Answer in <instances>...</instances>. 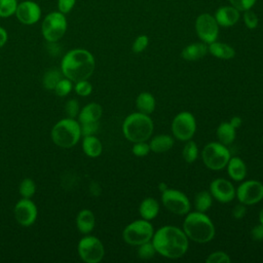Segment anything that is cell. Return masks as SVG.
<instances>
[{
  "label": "cell",
  "instance_id": "7402d4cb",
  "mask_svg": "<svg viewBox=\"0 0 263 263\" xmlns=\"http://www.w3.org/2000/svg\"><path fill=\"white\" fill-rule=\"evenodd\" d=\"M139 213L142 219L148 221L155 219L159 213L158 201L152 197H147L143 199L139 205Z\"/></svg>",
  "mask_w": 263,
  "mask_h": 263
},
{
  "label": "cell",
  "instance_id": "4dcf8cb0",
  "mask_svg": "<svg viewBox=\"0 0 263 263\" xmlns=\"http://www.w3.org/2000/svg\"><path fill=\"white\" fill-rule=\"evenodd\" d=\"M18 191H20V194L22 195V197L31 198L35 194V191H36L35 182L30 178L24 179L20 184Z\"/></svg>",
  "mask_w": 263,
  "mask_h": 263
},
{
  "label": "cell",
  "instance_id": "ac0fdd59",
  "mask_svg": "<svg viewBox=\"0 0 263 263\" xmlns=\"http://www.w3.org/2000/svg\"><path fill=\"white\" fill-rule=\"evenodd\" d=\"M209 52L208 44L204 42H195L185 46L181 51V57L186 61H198Z\"/></svg>",
  "mask_w": 263,
  "mask_h": 263
},
{
  "label": "cell",
  "instance_id": "ba28073f",
  "mask_svg": "<svg viewBox=\"0 0 263 263\" xmlns=\"http://www.w3.org/2000/svg\"><path fill=\"white\" fill-rule=\"evenodd\" d=\"M67 31V20L64 13L52 11L48 13L41 25V32L47 42L59 41Z\"/></svg>",
  "mask_w": 263,
  "mask_h": 263
},
{
  "label": "cell",
  "instance_id": "4fadbf2b",
  "mask_svg": "<svg viewBox=\"0 0 263 263\" xmlns=\"http://www.w3.org/2000/svg\"><path fill=\"white\" fill-rule=\"evenodd\" d=\"M195 30L198 38L210 44L217 40L219 35V25L215 17L210 13H201L195 21Z\"/></svg>",
  "mask_w": 263,
  "mask_h": 263
},
{
  "label": "cell",
  "instance_id": "681fc988",
  "mask_svg": "<svg viewBox=\"0 0 263 263\" xmlns=\"http://www.w3.org/2000/svg\"><path fill=\"white\" fill-rule=\"evenodd\" d=\"M259 222H260L261 224H263V208L261 209V211H260V213H259Z\"/></svg>",
  "mask_w": 263,
  "mask_h": 263
},
{
  "label": "cell",
  "instance_id": "3957f363",
  "mask_svg": "<svg viewBox=\"0 0 263 263\" xmlns=\"http://www.w3.org/2000/svg\"><path fill=\"white\" fill-rule=\"evenodd\" d=\"M183 231L187 237L197 243L211 241L216 233L215 225L211 218L201 212H189L185 215Z\"/></svg>",
  "mask_w": 263,
  "mask_h": 263
},
{
  "label": "cell",
  "instance_id": "ffe728a7",
  "mask_svg": "<svg viewBox=\"0 0 263 263\" xmlns=\"http://www.w3.org/2000/svg\"><path fill=\"white\" fill-rule=\"evenodd\" d=\"M96 225V218L90 210H81L76 217V226L80 233L88 234L90 233Z\"/></svg>",
  "mask_w": 263,
  "mask_h": 263
},
{
  "label": "cell",
  "instance_id": "44dd1931",
  "mask_svg": "<svg viewBox=\"0 0 263 263\" xmlns=\"http://www.w3.org/2000/svg\"><path fill=\"white\" fill-rule=\"evenodd\" d=\"M226 167H227V173L229 177L233 181L240 182L247 176V165L245 161L237 156L230 157Z\"/></svg>",
  "mask_w": 263,
  "mask_h": 263
},
{
  "label": "cell",
  "instance_id": "7dc6e473",
  "mask_svg": "<svg viewBox=\"0 0 263 263\" xmlns=\"http://www.w3.org/2000/svg\"><path fill=\"white\" fill-rule=\"evenodd\" d=\"M229 123L236 129V128L240 127V125L242 124V119H241V117H239V116H233V117L229 120Z\"/></svg>",
  "mask_w": 263,
  "mask_h": 263
},
{
  "label": "cell",
  "instance_id": "8992f818",
  "mask_svg": "<svg viewBox=\"0 0 263 263\" xmlns=\"http://www.w3.org/2000/svg\"><path fill=\"white\" fill-rule=\"evenodd\" d=\"M230 157V151L226 145L220 142L208 143L201 152V158L204 165L212 171H220L226 167Z\"/></svg>",
  "mask_w": 263,
  "mask_h": 263
},
{
  "label": "cell",
  "instance_id": "e575fe53",
  "mask_svg": "<svg viewBox=\"0 0 263 263\" xmlns=\"http://www.w3.org/2000/svg\"><path fill=\"white\" fill-rule=\"evenodd\" d=\"M206 263H230L229 255L223 251H215L205 258Z\"/></svg>",
  "mask_w": 263,
  "mask_h": 263
},
{
  "label": "cell",
  "instance_id": "8fae6325",
  "mask_svg": "<svg viewBox=\"0 0 263 263\" xmlns=\"http://www.w3.org/2000/svg\"><path fill=\"white\" fill-rule=\"evenodd\" d=\"M172 132L179 141H189L196 132V120L192 113L182 111L178 113L172 121Z\"/></svg>",
  "mask_w": 263,
  "mask_h": 263
},
{
  "label": "cell",
  "instance_id": "d590c367",
  "mask_svg": "<svg viewBox=\"0 0 263 263\" xmlns=\"http://www.w3.org/2000/svg\"><path fill=\"white\" fill-rule=\"evenodd\" d=\"M74 90L80 97H87L92 91V85L90 84V82H88L87 79L80 80V81L75 82Z\"/></svg>",
  "mask_w": 263,
  "mask_h": 263
},
{
  "label": "cell",
  "instance_id": "30bf717a",
  "mask_svg": "<svg viewBox=\"0 0 263 263\" xmlns=\"http://www.w3.org/2000/svg\"><path fill=\"white\" fill-rule=\"evenodd\" d=\"M161 202L167 211L179 216H185L191 209V203L187 195L173 188H167L161 193Z\"/></svg>",
  "mask_w": 263,
  "mask_h": 263
},
{
  "label": "cell",
  "instance_id": "f546056e",
  "mask_svg": "<svg viewBox=\"0 0 263 263\" xmlns=\"http://www.w3.org/2000/svg\"><path fill=\"white\" fill-rule=\"evenodd\" d=\"M61 78H62L61 73L58 70L50 69L46 71L43 76V79H42L43 86L48 90H53L58 82L61 80Z\"/></svg>",
  "mask_w": 263,
  "mask_h": 263
},
{
  "label": "cell",
  "instance_id": "74e56055",
  "mask_svg": "<svg viewBox=\"0 0 263 263\" xmlns=\"http://www.w3.org/2000/svg\"><path fill=\"white\" fill-rule=\"evenodd\" d=\"M148 44H149L148 36L140 35L135 39V41L132 45V50L134 53H141L147 48Z\"/></svg>",
  "mask_w": 263,
  "mask_h": 263
},
{
  "label": "cell",
  "instance_id": "9c48e42d",
  "mask_svg": "<svg viewBox=\"0 0 263 263\" xmlns=\"http://www.w3.org/2000/svg\"><path fill=\"white\" fill-rule=\"evenodd\" d=\"M80 259L86 263H99L105 255V249L102 241L93 235H85L77 246Z\"/></svg>",
  "mask_w": 263,
  "mask_h": 263
},
{
  "label": "cell",
  "instance_id": "603a6c76",
  "mask_svg": "<svg viewBox=\"0 0 263 263\" xmlns=\"http://www.w3.org/2000/svg\"><path fill=\"white\" fill-rule=\"evenodd\" d=\"M208 49L212 55L220 60H231L235 55V50L232 46L218 41L208 44Z\"/></svg>",
  "mask_w": 263,
  "mask_h": 263
},
{
  "label": "cell",
  "instance_id": "f1b7e54d",
  "mask_svg": "<svg viewBox=\"0 0 263 263\" xmlns=\"http://www.w3.org/2000/svg\"><path fill=\"white\" fill-rule=\"evenodd\" d=\"M182 156L184 160L188 163L194 162L198 157V147L196 143L192 140L186 141L183 150H182Z\"/></svg>",
  "mask_w": 263,
  "mask_h": 263
},
{
  "label": "cell",
  "instance_id": "5bb4252c",
  "mask_svg": "<svg viewBox=\"0 0 263 263\" xmlns=\"http://www.w3.org/2000/svg\"><path fill=\"white\" fill-rule=\"evenodd\" d=\"M13 214L16 222L20 225L28 227L35 223L38 211L36 204L30 198L23 197L15 203Z\"/></svg>",
  "mask_w": 263,
  "mask_h": 263
},
{
  "label": "cell",
  "instance_id": "83f0119b",
  "mask_svg": "<svg viewBox=\"0 0 263 263\" xmlns=\"http://www.w3.org/2000/svg\"><path fill=\"white\" fill-rule=\"evenodd\" d=\"M213 196L210 193V191L202 190L199 191L195 197H194V208L197 212L205 213L210 210V208L213 204Z\"/></svg>",
  "mask_w": 263,
  "mask_h": 263
},
{
  "label": "cell",
  "instance_id": "cb8c5ba5",
  "mask_svg": "<svg viewBox=\"0 0 263 263\" xmlns=\"http://www.w3.org/2000/svg\"><path fill=\"white\" fill-rule=\"evenodd\" d=\"M174 146V138L168 135H158L150 138L149 147L154 153H164L171 150Z\"/></svg>",
  "mask_w": 263,
  "mask_h": 263
},
{
  "label": "cell",
  "instance_id": "52a82bcc",
  "mask_svg": "<svg viewBox=\"0 0 263 263\" xmlns=\"http://www.w3.org/2000/svg\"><path fill=\"white\" fill-rule=\"evenodd\" d=\"M154 234L153 225L145 219L130 222L122 231L123 240L130 246H140L152 239Z\"/></svg>",
  "mask_w": 263,
  "mask_h": 263
},
{
  "label": "cell",
  "instance_id": "ee69618b",
  "mask_svg": "<svg viewBox=\"0 0 263 263\" xmlns=\"http://www.w3.org/2000/svg\"><path fill=\"white\" fill-rule=\"evenodd\" d=\"M231 214H232V217L234 219H237V220L238 219H242L246 216V214H247V208H246L245 204L239 202L238 204L234 205V208L232 209Z\"/></svg>",
  "mask_w": 263,
  "mask_h": 263
},
{
  "label": "cell",
  "instance_id": "f35d334b",
  "mask_svg": "<svg viewBox=\"0 0 263 263\" xmlns=\"http://www.w3.org/2000/svg\"><path fill=\"white\" fill-rule=\"evenodd\" d=\"M243 22H245V25L248 29L254 30L258 27L259 18H258L257 14L254 11L249 9V10L243 11Z\"/></svg>",
  "mask_w": 263,
  "mask_h": 263
},
{
  "label": "cell",
  "instance_id": "7c38bea8",
  "mask_svg": "<svg viewBox=\"0 0 263 263\" xmlns=\"http://www.w3.org/2000/svg\"><path fill=\"white\" fill-rule=\"evenodd\" d=\"M235 197L245 205H253L263 199V184L257 180L243 181L235 190Z\"/></svg>",
  "mask_w": 263,
  "mask_h": 263
},
{
  "label": "cell",
  "instance_id": "bcb514c9",
  "mask_svg": "<svg viewBox=\"0 0 263 263\" xmlns=\"http://www.w3.org/2000/svg\"><path fill=\"white\" fill-rule=\"evenodd\" d=\"M8 39V34L6 32V30L2 27H0V48L2 46H4V44L7 42Z\"/></svg>",
  "mask_w": 263,
  "mask_h": 263
},
{
  "label": "cell",
  "instance_id": "d6986e66",
  "mask_svg": "<svg viewBox=\"0 0 263 263\" xmlns=\"http://www.w3.org/2000/svg\"><path fill=\"white\" fill-rule=\"evenodd\" d=\"M103 109L98 103H89L80 109L78 114L79 123L85 122H96L99 121L102 117Z\"/></svg>",
  "mask_w": 263,
  "mask_h": 263
},
{
  "label": "cell",
  "instance_id": "7bdbcfd3",
  "mask_svg": "<svg viewBox=\"0 0 263 263\" xmlns=\"http://www.w3.org/2000/svg\"><path fill=\"white\" fill-rule=\"evenodd\" d=\"M76 0H58L59 11L66 14L72 10Z\"/></svg>",
  "mask_w": 263,
  "mask_h": 263
},
{
  "label": "cell",
  "instance_id": "f6af8a7d",
  "mask_svg": "<svg viewBox=\"0 0 263 263\" xmlns=\"http://www.w3.org/2000/svg\"><path fill=\"white\" fill-rule=\"evenodd\" d=\"M251 236L256 241L263 240V224L259 223L255 225L251 230Z\"/></svg>",
  "mask_w": 263,
  "mask_h": 263
},
{
  "label": "cell",
  "instance_id": "c3c4849f",
  "mask_svg": "<svg viewBox=\"0 0 263 263\" xmlns=\"http://www.w3.org/2000/svg\"><path fill=\"white\" fill-rule=\"evenodd\" d=\"M158 188H159V191H161V193H162V192H163L164 190H166L168 187L166 186L165 183H160L159 186H158Z\"/></svg>",
  "mask_w": 263,
  "mask_h": 263
},
{
  "label": "cell",
  "instance_id": "484cf974",
  "mask_svg": "<svg viewBox=\"0 0 263 263\" xmlns=\"http://www.w3.org/2000/svg\"><path fill=\"white\" fill-rule=\"evenodd\" d=\"M82 150L88 157L96 158L101 155L103 151V145L95 135L85 136L82 140Z\"/></svg>",
  "mask_w": 263,
  "mask_h": 263
},
{
  "label": "cell",
  "instance_id": "4316f807",
  "mask_svg": "<svg viewBox=\"0 0 263 263\" xmlns=\"http://www.w3.org/2000/svg\"><path fill=\"white\" fill-rule=\"evenodd\" d=\"M216 135L219 142L227 146L233 143V141L235 140L236 129L229 123V121H224L218 125L216 129Z\"/></svg>",
  "mask_w": 263,
  "mask_h": 263
},
{
  "label": "cell",
  "instance_id": "8d00e7d4",
  "mask_svg": "<svg viewBox=\"0 0 263 263\" xmlns=\"http://www.w3.org/2000/svg\"><path fill=\"white\" fill-rule=\"evenodd\" d=\"M133 148H132V152L135 156L137 157H145L150 153V147H149V143H147V141H142V142H136L133 143Z\"/></svg>",
  "mask_w": 263,
  "mask_h": 263
},
{
  "label": "cell",
  "instance_id": "d6a6232c",
  "mask_svg": "<svg viewBox=\"0 0 263 263\" xmlns=\"http://www.w3.org/2000/svg\"><path fill=\"white\" fill-rule=\"evenodd\" d=\"M17 0H0V17H8L15 13Z\"/></svg>",
  "mask_w": 263,
  "mask_h": 263
},
{
  "label": "cell",
  "instance_id": "2e32d148",
  "mask_svg": "<svg viewBox=\"0 0 263 263\" xmlns=\"http://www.w3.org/2000/svg\"><path fill=\"white\" fill-rule=\"evenodd\" d=\"M16 18L24 25H34L41 16V8L34 1H23L17 4L15 13Z\"/></svg>",
  "mask_w": 263,
  "mask_h": 263
},
{
  "label": "cell",
  "instance_id": "d4e9b609",
  "mask_svg": "<svg viewBox=\"0 0 263 263\" xmlns=\"http://www.w3.org/2000/svg\"><path fill=\"white\" fill-rule=\"evenodd\" d=\"M155 98L150 92L143 91L139 93V96L136 99V107L138 109V112L150 115L155 110Z\"/></svg>",
  "mask_w": 263,
  "mask_h": 263
},
{
  "label": "cell",
  "instance_id": "5b68a950",
  "mask_svg": "<svg viewBox=\"0 0 263 263\" xmlns=\"http://www.w3.org/2000/svg\"><path fill=\"white\" fill-rule=\"evenodd\" d=\"M52 142L61 148H71L76 145L81 137L79 121L67 117L58 121L51 129Z\"/></svg>",
  "mask_w": 263,
  "mask_h": 263
},
{
  "label": "cell",
  "instance_id": "9a60e30c",
  "mask_svg": "<svg viewBox=\"0 0 263 263\" xmlns=\"http://www.w3.org/2000/svg\"><path fill=\"white\" fill-rule=\"evenodd\" d=\"M235 190L233 184L224 178H217L210 185V193L213 198L221 203L232 201L235 197Z\"/></svg>",
  "mask_w": 263,
  "mask_h": 263
},
{
  "label": "cell",
  "instance_id": "60d3db41",
  "mask_svg": "<svg viewBox=\"0 0 263 263\" xmlns=\"http://www.w3.org/2000/svg\"><path fill=\"white\" fill-rule=\"evenodd\" d=\"M80 128H81V136H93L97 134L99 129V121L96 122H85V123H80Z\"/></svg>",
  "mask_w": 263,
  "mask_h": 263
},
{
  "label": "cell",
  "instance_id": "ab89813d",
  "mask_svg": "<svg viewBox=\"0 0 263 263\" xmlns=\"http://www.w3.org/2000/svg\"><path fill=\"white\" fill-rule=\"evenodd\" d=\"M80 111V106L77 100L75 99H71L69 100L66 105H65V112L67 113V115L71 118H75L76 116H78Z\"/></svg>",
  "mask_w": 263,
  "mask_h": 263
},
{
  "label": "cell",
  "instance_id": "e0dca14e",
  "mask_svg": "<svg viewBox=\"0 0 263 263\" xmlns=\"http://www.w3.org/2000/svg\"><path fill=\"white\" fill-rule=\"evenodd\" d=\"M239 10L231 6H221L215 12V20L221 27H232L239 20Z\"/></svg>",
  "mask_w": 263,
  "mask_h": 263
},
{
  "label": "cell",
  "instance_id": "b9f144b4",
  "mask_svg": "<svg viewBox=\"0 0 263 263\" xmlns=\"http://www.w3.org/2000/svg\"><path fill=\"white\" fill-rule=\"evenodd\" d=\"M231 5L239 11H246L251 9L257 0H229Z\"/></svg>",
  "mask_w": 263,
  "mask_h": 263
},
{
  "label": "cell",
  "instance_id": "836d02e7",
  "mask_svg": "<svg viewBox=\"0 0 263 263\" xmlns=\"http://www.w3.org/2000/svg\"><path fill=\"white\" fill-rule=\"evenodd\" d=\"M72 89H73V81L65 77V78H61V80L58 82L53 90L57 96L66 97L71 92Z\"/></svg>",
  "mask_w": 263,
  "mask_h": 263
},
{
  "label": "cell",
  "instance_id": "277c9868",
  "mask_svg": "<svg viewBox=\"0 0 263 263\" xmlns=\"http://www.w3.org/2000/svg\"><path fill=\"white\" fill-rule=\"evenodd\" d=\"M153 130V120L149 115L141 112L127 115L122 123V133L125 139L132 143L150 140Z\"/></svg>",
  "mask_w": 263,
  "mask_h": 263
},
{
  "label": "cell",
  "instance_id": "6da1fadb",
  "mask_svg": "<svg viewBox=\"0 0 263 263\" xmlns=\"http://www.w3.org/2000/svg\"><path fill=\"white\" fill-rule=\"evenodd\" d=\"M188 240L189 238L183 229L173 225H165L158 228L154 231L151 239L156 253L168 259L183 257L188 251Z\"/></svg>",
  "mask_w": 263,
  "mask_h": 263
},
{
  "label": "cell",
  "instance_id": "7a4b0ae2",
  "mask_svg": "<svg viewBox=\"0 0 263 263\" xmlns=\"http://www.w3.org/2000/svg\"><path fill=\"white\" fill-rule=\"evenodd\" d=\"M95 67L93 55L83 48L69 50L61 62L62 74L73 82L88 79L92 75Z\"/></svg>",
  "mask_w": 263,
  "mask_h": 263
},
{
  "label": "cell",
  "instance_id": "1f68e13d",
  "mask_svg": "<svg viewBox=\"0 0 263 263\" xmlns=\"http://www.w3.org/2000/svg\"><path fill=\"white\" fill-rule=\"evenodd\" d=\"M156 254V250L151 240L138 246V256L142 260H149Z\"/></svg>",
  "mask_w": 263,
  "mask_h": 263
}]
</instances>
